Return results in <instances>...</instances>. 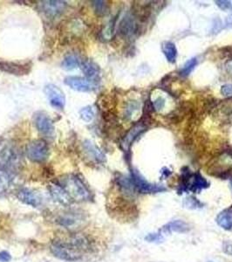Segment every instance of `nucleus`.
I'll return each mask as SVG.
<instances>
[{"instance_id":"1","label":"nucleus","mask_w":232,"mask_h":262,"mask_svg":"<svg viewBox=\"0 0 232 262\" xmlns=\"http://www.w3.org/2000/svg\"><path fill=\"white\" fill-rule=\"evenodd\" d=\"M88 248V241L84 237L74 236L68 240H58L52 243L51 252L59 259L67 261H76L81 259Z\"/></svg>"},{"instance_id":"2","label":"nucleus","mask_w":232,"mask_h":262,"mask_svg":"<svg viewBox=\"0 0 232 262\" xmlns=\"http://www.w3.org/2000/svg\"><path fill=\"white\" fill-rule=\"evenodd\" d=\"M60 185L68 192L72 200L82 202L90 198V191L81 178H78L75 175L66 176L62 178V183Z\"/></svg>"},{"instance_id":"3","label":"nucleus","mask_w":232,"mask_h":262,"mask_svg":"<svg viewBox=\"0 0 232 262\" xmlns=\"http://www.w3.org/2000/svg\"><path fill=\"white\" fill-rule=\"evenodd\" d=\"M21 155L20 149L10 140L0 139V167L16 169L20 166Z\"/></svg>"},{"instance_id":"4","label":"nucleus","mask_w":232,"mask_h":262,"mask_svg":"<svg viewBox=\"0 0 232 262\" xmlns=\"http://www.w3.org/2000/svg\"><path fill=\"white\" fill-rule=\"evenodd\" d=\"M27 158L33 163H44L49 156V147L45 140L37 139L26 146Z\"/></svg>"},{"instance_id":"5","label":"nucleus","mask_w":232,"mask_h":262,"mask_svg":"<svg viewBox=\"0 0 232 262\" xmlns=\"http://www.w3.org/2000/svg\"><path fill=\"white\" fill-rule=\"evenodd\" d=\"M44 93L49 100V103L56 110H62L66 105L64 92L54 84H48L44 87Z\"/></svg>"},{"instance_id":"6","label":"nucleus","mask_w":232,"mask_h":262,"mask_svg":"<svg viewBox=\"0 0 232 262\" xmlns=\"http://www.w3.org/2000/svg\"><path fill=\"white\" fill-rule=\"evenodd\" d=\"M131 179H132L133 184H134L136 191H138L140 193L148 194V193H156V192L166 191V188L163 187V186L153 185V184L148 183L136 171L132 172Z\"/></svg>"},{"instance_id":"7","label":"nucleus","mask_w":232,"mask_h":262,"mask_svg":"<svg viewBox=\"0 0 232 262\" xmlns=\"http://www.w3.org/2000/svg\"><path fill=\"white\" fill-rule=\"evenodd\" d=\"M65 84L78 92H93L98 87V83L88 80L87 78L79 76H68L65 79Z\"/></svg>"},{"instance_id":"8","label":"nucleus","mask_w":232,"mask_h":262,"mask_svg":"<svg viewBox=\"0 0 232 262\" xmlns=\"http://www.w3.org/2000/svg\"><path fill=\"white\" fill-rule=\"evenodd\" d=\"M34 124L36 129L43 136L52 137L54 135L55 128L53 122L45 112H37L34 114Z\"/></svg>"},{"instance_id":"9","label":"nucleus","mask_w":232,"mask_h":262,"mask_svg":"<svg viewBox=\"0 0 232 262\" xmlns=\"http://www.w3.org/2000/svg\"><path fill=\"white\" fill-rule=\"evenodd\" d=\"M17 197L22 203L32 207H39L42 204L41 196L38 192L28 188H24L18 191Z\"/></svg>"},{"instance_id":"10","label":"nucleus","mask_w":232,"mask_h":262,"mask_svg":"<svg viewBox=\"0 0 232 262\" xmlns=\"http://www.w3.org/2000/svg\"><path fill=\"white\" fill-rule=\"evenodd\" d=\"M67 7V3L64 1H42L40 2V9L46 16H58L64 12Z\"/></svg>"},{"instance_id":"11","label":"nucleus","mask_w":232,"mask_h":262,"mask_svg":"<svg viewBox=\"0 0 232 262\" xmlns=\"http://www.w3.org/2000/svg\"><path fill=\"white\" fill-rule=\"evenodd\" d=\"M81 69L86 75V78L98 83L100 81V68L95 62L91 60H85L81 63Z\"/></svg>"},{"instance_id":"12","label":"nucleus","mask_w":232,"mask_h":262,"mask_svg":"<svg viewBox=\"0 0 232 262\" xmlns=\"http://www.w3.org/2000/svg\"><path fill=\"white\" fill-rule=\"evenodd\" d=\"M31 70V67L27 64H18L14 62H0V71L6 72L10 75H27Z\"/></svg>"},{"instance_id":"13","label":"nucleus","mask_w":232,"mask_h":262,"mask_svg":"<svg viewBox=\"0 0 232 262\" xmlns=\"http://www.w3.org/2000/svg\"><path fill=\"white\" fill-rule=\"evenodd\" d=\"M49 191L52 198L63 205H69L72 203L71 197H69L68 192L65 191L60 184H51L49 185Z\"/></svg>"},{"instance_id":"14","label":"nucleus","mask_w":232,"mask_h":262,"mask_svg":"<svg viewBox=\"0 0 232 262\" xmlns=\"http://www.w3.org/2000/svg\"><path fill=\"white\" fill-rule=\"evenodd\" d=\"M84 221V219L79 214H64L62 216H60L57 220L61 226L68 228V229H73V228H77L80 227L82 222Z\"/></svg>"},{"instance_id":"15","label":"nucleus","mask_w":232,"mask_h":262,"mask_svg":"<svg viewBox=\"0 0 232 262\" xmlns=\"http://www.w3.org/2000/svg\"><path fill=\"white\" fill-rule=\"evenodd\" d=\"M82 147L84 149V152L91 160L98 163H103L106 160L105 154L94 144V142H91L89 140L84 141Z\"/></svg>"},{"instance_id":"16","label":"nucleus","mask_w":232,"mask_h":262,"mask_svg":"<svg viewBox=\"0 0 232 262\" xmlns=\"http://www.w3.org/2000/svg\"><path fill=\"white\" fill-rule=\"evenodd\" d=\"M145 130V127L143 124H137L136 126L129 130V132L127 134V136L124 137V139L122 142V148L125 151H129L130 147L132 145L133 142L136 140V137L142 134V131Z\"/></svg>"},{"instance_id":"17","label":"nucleus","mask_w":232,"mask_h":262,"mask_svg":"<svg viewBox=\"0 0 232 262\" xmlns=\"http://www.w3.org/2000/svg\"><path fill=\"white\" fill-rule=\"evenodd\" d=\"M210 184L208 183L206 179L203 178L202 175L199 173L191 175L190 177V183L188 186V190L193 191L195 193L200 192L203 189H206L209 187Z\"/></svg>"},{"instance_id":"18","label":"nucleus","mask_w":232,"mask_h":262,"mask_svg":"<svg viewBox=\"0 0 232 262\" xmlns=\"http://www.w3.org/2000/svg\"><path fill=\"white\" fill-rule=\"evenodd\" d=\"M136 24L131 16L124 17L120 24V31L124 36H131L135 34L136 31Z\"/></svg>"},{"instance_id":"19","label":"nucleus","mask_w":232,"mask_h":262,"mask_svg":"<svg viewBox=\"0 0 232 262\" xmlns=\"http://www.w3.org/2000/svg\"><path fill=\"white\" fill-rule=\"evenodd\" d=\"M216 223L225 230L232 228V208L221 212L216 217Z\"/></svg>"},{"instance_id":"20","label":"nucleus","mask_w":232,"mask_h":262,"mask_svg":"<svg viewBox=\"0 0 232 262\" xmlns=\"http://www.w3.org/2000/svg\"><path fill=\"white\" fill-rule=\"evenodd\" d=\"M162 52L164 54L165 57L169 63H175L178 57V49L176 47L174 43L167 42L162 43Z\"/></svg>"},{"instance_id":"21","label":"nucleus","mask_w":232,"mask_h":262,"mask_svg":"<svg viewBox=\"0 0 232 262\" xmlns=\"http://www.w3.org/2000/svg\"><path fill=\"white\" fill-rule=\"evenodd\" d=\"M167 232H176V233H187L190 230V226L183 220H174L164 227Z\"/></svg>"},{"instance_id":"22","label":"nucleus","mask_w":232,"mask_h":262,"mask_svg":"<svg viewBox=\"0 0 232 262\" xmlns=\"http://www.w3.org/2000/svg\"><path fill=\"white\" fill-rule=\"evenodd\" d=\"M81 66L80 60L76 55H70L65 57L62 63V68L66 71H71Z\"/></svg>"},{"instance_id":"23","label":"nucleus","mask_w":232,"mask_h":262,"mask_svg":"<svg viewBox=\"0 0 232 262\" xmlns=\"http://www.w3.org/2000/svg\"><path fill=\"white\" fill-rule=\"evenodd\" d=\"M11 177L6 171H0V197L6 194L11 186Z\"/></svg>"},{"instance_id":"24","label":"nucleus","mask_w":232,"mask_h":262,"mask_svg":"<svg viewBox=\"0 0 232 262\" xmlns=\"http://www.w3.org/2000/svg\"><path fill=\"white\" fill-rule=\"evenodd\" d=\"M94 116H95V113H94V109L91 106L82 108L80 110V117L86 123H90L94 120Z\"/></svg>"},{"instance_id":"25","label":"nucleus","mask_w":232,"mask_h":262,"mask_svg":"<svg viewBox=\"0 0 232 262\" xmlns=\"http://www.w3.org/2000/svg\"><path fill=\"white\" fill-rule=\"evenodd\" d=\"M197 65V60L196 58H192L189 60L185 65L184 66V68H182L181 70V75L183 76H188L190 75V73L193 71Z\"/></svg>"},{"instance_id":"26","label":"nucleus","mask_w":232,"mask_h":262,"mask_svg":"<svg viewBox=\"0 0 232 262\" xmlns=\"http://www.w3.org/2000/svg\"><path fill=\"white\" fill-rule=\"evenodd\" d=\"M139 109V103L136 100H131L129 101L128 105H127L126 109H125V112H124V116L127 119H131L133 117L134 112H136V110Z\"/></svg>"},{"instance_id":"27","label":"nucleus","mask_w":232,"mask_h":262,"mask_svg":"<svg viewBox=\"0 0 232 262\" xmlns=\"http://www.w3.org/2000/svg\"><path fill=\"white\" fill-rule=\"evenodd\" d=\"M114 25H115V20H111L106 25L105 29L102 31V35H103L104 39H110L113 37V33H114Z\"/></svg>"},{"instance_id":"28","label":"nucleus","mask_w":232,"mask_h":262,"mask_svg":"<svg viewBox=\"0 0 232 262\" xmlns=\"http://www.w3.org/2000/svg\"><path fill=\"white\" fill-rule=\"evenodd\" d=\"M93 6L94 7V10L96 11V13L100 15H103L107 13V7H106V2L104 1H93Z\"/></svg>"},{"instance_id":"29","label":"nucleus","mask_w":232,"mask_h":262,"mask_svg":"<svg viewBox=\"0 0 232 262\" xmlns=\"http://www.w3.org/2000/svg\"><path fill=\"white\" fill-rule=\"evenodd\" d=\"M146 240L149 242H158L162 240V236L160 233H150L146 237Z\"/></svg>"},{"instance_id":"30","label":"nucleus","mask_w":232,"mask_h":262,"mask_svg":"<svg viewBox=\"0 0 232 262\" xmlns=\"http://www.w3.org/2000/svg\"><path fill=\"white\" fill-rule=\"evenodd\" d=\"M165 100L163 98L159 97L153 102V107L156 111L162 110V108L164 107Z\"/></svg>"},{"instance_id":"31","label":"nucleus","mask_w":232,"mask_h":262,"mask_svg":"<svg viewBox=\"0 0 232 262\" xmlns=\"http://www.w3.org/2000/svg\"><path fill=\"white\" fill-rule=\"evenodd\" d=\"M221 93L225 96L232 95V84H225L221 87Z\"/></svg>"},{"instance_id":"32","label":"nucleus","mask_w":232,"mask_h":262,"mask_svg":"<svg viewBox=\"0 0 232 262\" xmlns=\"http://www.w3.org/2000/svg\"><path fill=\"white\" fill-rule=\"evenodd\" d=\"M217 7L221 8L222 10H228L231 7V4L229 1H216Z\"/></svg>"},{"instance_id":"33","label":"nucleus","mask_w":232,"mask_h":262,"mask_svg":"<svg viewBox=\"0 0 232 262\" xmlns=\"http://www.w3.org/2000/svg\"><path fill=\"white\" fill-rule=\"evenodd\" d=\"M222 251L226 254L228 255L232 256V243L226 242L223 244L222 246Z\"/></svg>"},{"instance_id":"34","label":"nucleus","mask_w":232,"mask_h":262,"mask_svg":"<svg viewBox=\"0 0 232 262\" xmlns=\"http://www.w3.org/2000/svg\"><path fill=\"white\" fill-rule=\"evenodd\" d=\"M185 204L187 205L188 207L197 208V205H198V201H197L196 198L190 197V198H187Z\"/></svg>"},{"instance_id":"35","label":"nucleus","mask_w":232,"mask_h":262,"mask_svg":"<svg viewBox=\"0 0 232 262\" xmlns=\"http://www.w3.org/2000/svg\"><path fill=\"white\" fill-rule=\"evenodd\" d=\"M11 259H12V257H11L9 252H7V251L0 252V261H10Z\"/></svg>"},{"instance_id":"36","label":"nucleus","mask_w":232,"mask_h":262,"mask_svg":"<svg viewBox=\"0 0 232 262\" xmlns=\"http://www.w3.org/2000/svg\"><path fill=\"white\" fill-rule=\"evenodd\" d=\"M223 26L224 28H232V14L226 18L225 25Z\"/></svg>"},{"instance_id":"37","label":"nucleus","mask_w":232,"mask_h":262,"mask_svg":"<svg viewBox=\"0 0 232 262\" xmlns=\"http://www.w3.org/2000/svg\"><path fill=\"white\" fill-rule=\"evenodd\" d=\"M230 68H231V69H232V64H231V67H230Z\"/></svg>"},{"instance_id":"38","label":"nucleus","mask_w":232,"mask_h":262,"mask_svg":"<svg viewBox=\"0 0 232 262\" xmlns=\"http://www.w3.org/2000/svg\"><path fill=\"white\" fill-rule=\"evenodd\" d=\"M231 185H232V182H231Z\"/></svg>"},{"instance_id":"39","label":"nucleus","mask_w":232,"mask_h":262,"mask_svg":"<svg viewBox=\"0 0 232 262\" xmlns=\"http://www.w3.org/2000/svg\"><path fill=\"white\" fill-rule=\"evenodd\" d=\"M211 262H212V261H211Z\"/></svg>"}]
</instances>
